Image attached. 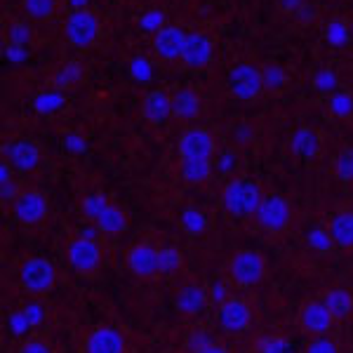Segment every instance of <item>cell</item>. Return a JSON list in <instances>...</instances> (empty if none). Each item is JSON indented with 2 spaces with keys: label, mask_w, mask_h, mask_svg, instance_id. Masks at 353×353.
Returning <instances> with one entry per match:
<instances>
[{
  "label": "cell",
  "mask_w": 353,
  "mask_h": 353,
  "mask_svg": "<svg viewBox=\"0 0 353 353\" xmlns=\"http://www.w3.org/2000/svg\"><path fill=\"white\" fill-rule=\"evenodd\" d=\"M64 254L71 271L81 278L99 276L101 269L106 266V259H109V250L104 248V243L97 236H88L85 231L66 238Z\"/></svg>",
  "instance_id": "cell-1"
},
{
  "label": "cell",
  "mask_w": 353,
  "mask_h": 353,
  "mask_svg": "<svg viewBox=\"0 0 353 353\" xmlns=\"http://www.w3.org/2000/svg\"><path fill=\"white\" fill-rule=\"evenodd\" d=\"M269 276L266 254L254 248H241L226 259V283L233 290H254Z\"/></svg>",
  "instance_id": "cell-2"
},
{
  "label": "cell",
  "mask_w": 353,
  "mask_h": 353,
  "mask_svg": "<svg viewBox=\"0 0 353 353\" xmlns=\"http://www.w3.org/2000/svg\"><path fill=\"white\" fill-rule=\"evenodd\" d=\"M264 193L266 191L259 186V181L250 179V176H231V179L221 186L219 201L229 217L248 221V219H254Z\"/></svg>",
  "instance_id": "cell-3"
},
{
  "label": "cell",
  "mask_w": 353,
  "mask_h": 353,
  "mask_svg": "<svg viewBox=\"0 0 353 353\" xmlns=\"http://www.w3.org/2000/svg\"><path fill=\"white\" fill-rule=\"evenodd\" d=\"M81 212L85 214V219L94 226L99 233L104 236H121L130 229V217L128 212L111 201L106 193H88L81 201Z\"/></svg>",
  "instance_id": "cell-4"
},
{
  "label": "cell",
  "mask_w": 353,
  "mask_h": 353,
  "mask_svg": "<svg viewBox=\"0 0 353 353\" xmlns=\"http://www.w3.org/2000/svg\"><path fill=\"white\" fill-rule=\"evenodd\" d=\"M57 266L41 254H28L17 266V285L31 297H48L57 288Z\"/></svg>",
  "instance_id": "cell-5"
},
{
  "label": "cell",
  "mask_w": 353,
  "mask_h": 353,
  "mask_svg": "<svg viewBox=\"0 0 353 353\" xmlns=\"http://www.w3.org/2000/svg\"><path fill=\"white\" fill-rule=\"evenodd\" d=\"M252 221L257 224V229L261 233H266L269 238H283L292 229V221H294L292 203H290L285 196H281V193L266 191Z\"/></svg>",
  "instance_id": "cell-6"
},
{
  "label": "cell",
  "mask_w": 353,
  "mask_h": 353,
  "mask_svg": "<svg viewBox=\"0 0 353 353\" xmlns=\"http://www.w3.org/2000/svg\"><path fill=\"white\" fill-rule=\"evenodd\" d=\"M257 309L252 299L241 292H233L221 304L214 306V325L226 334H243L254 325Z\"/></svg>",
  "instance_id": "cell-7"
},
{
  "label": "cell",
  "mask_w": 353,
  "mask_h": 353,
  "mask_svg": "<svg viewBox=\"0 0 353 353\" xmlns=\"http://www.w3.org/2000/svg\"><path fill=\"white\" fill-rule=\"evenodd\" d=\"M125 266L139 281L161 278V243L151 241V238L134 241L125 250Z\"/></svg>",
  "instance_id": "cell-8"
},
{
  "label": "cell",
  "mask_w": 353,
  "mask_h": 353,
  "mask_svg": "<svg viewBox=\"0 0 353 353\" xmlns=\"http://www.w3.org/2000/svg\"><path fill=\"white\" fill-rule=\"evenodd\" d=\"M10 212H12V217L19 221L21 226L36 229V226H41L43 221L50 217L48 193L41 189H33V186L21 189L19 196L14 198V203L10 205Z\"/></svg>",
  "instance_id": "cell-9"
},
{
  "label": "cell",
  "mask_w": 353,
  "mask_h": 353,
  "mask_svg": "<svg viewBox=\"0 0 353 353\" xmlns=\"http://www.w3.org/2000/svg\"><path fill=\"white\" fill-rule=\"evenodd\" d=\"M339 323L334 321L332 313L327 311V306L323 304V299L318 297V294L301 301V306L297 311V327L301 334H306L309 339L327 337V334H332V330Z\"/></svg>",
  "instance_id": "cell-10"
},
{
  "label": "cell",
  "mask_w": 353,
  "mask_h": 353,
  "mask_svg": "<svg viewBox=\"0 0 353 353\" xmlns=\"http://www.w3.org/2000/svg\"><path fill=\"white\" fill-rule=\"evenodd\" d=\"M176 156L179 161H214L217 141L208 128H186L176 139Z\"/></svg>",
  "instance_id": "cell-11"
},
{
  "label": "cell",
  "mask_w": 353,
  "mask_h": 353,
  "mask_svg": "<svg viewBox=\"0 0 353 353\" xmlns=\"http://www.w3.org/2000/svg\"><path fill=\"white\" fill-rule=\"evenodd\" d=\"M81 353H130V341L123 330L101 323L83 332Z\"/></svg>",
  "instance_id": "cell-12"
},
{
  "label": "cell",
  "mask_w": 353,
  "mask_h": 353,
  "mask_svg": "<svg viewBox=\"0 0 353 353\" xmlns=\"http://www.w3.org/2000/svg\"><path fill=\"white\" fill-rule=\"evenodd\" d=\"M172 304L179 316H186V318L198 316V313H203L212 304V299H210V288L205 285V283L196 281V278H189V281L176 285L172 294Z\"/></svg>",
  "instance_id": "cell-13"
},
{
  "label": "cell",
  "mask_w": 353,
  "mask_h": 353,
  "mask_svg": "<svg viewBox=\"0 0 353 353\" xmlns=\"http://www.w3.org/2000/svg\"><path fill=\"white\" fill-rule=\"evenodd\" d=\"M64 36L73 48H78V50L90 48V45L97 41V36H99V19L85 8L73 10V12L66 17Z\"/></svg>",
  "instance_id": "cell-14"
},
{
  "label": "cell",
  "mask_w": 353,
  "mask_h": 353,
  "mask_svg": "<svg viewBox=\"0 0 353 353\" xmlns=\"http://www.w3.org/2000/svg\"><path fill=\"white\" fill-rule=\"evenodd\" d=\"M229 90L233 97L243 101L257 99L264 92V76H261V68L248 61H241L229 71Z\"/></svg>",
  "instance_id": "cell-15"
},
{
  "label": "cell",
  "mask_w": 353,
  "mask_h": 353,
  "mask_svg": "<svg viewBox=\"0 0 353 353\" xmlns=\"http://www.w3.org/2000/svg\"><path fill=\"white\" fill-rule=\"evenodd\" d=\"M5 156H8V163L19 172H33L41 165V149L31 139H17L12 144H8Z\"/></svg>",
  "instance_id": "cell-16"
},
{
  "label": "cell",
  "mask_w": 353,
  "mask_h": 353,
  "mask_svg": "<svg viewBox=\"0 0 353 353\" xmlns=\"http://www.w3.org/2000/svg\"><path fill=\"white\" fill-rule=\"evenodd\" d=\"M141 118L149 125H163L172 118V94L165 90H151L141 99Z\"/></svg>",
  "instance_id": "cell-17"
},
{
  "label": "cell",
  "mask_w": 353,
  "mask_h": 353,
  "mask_svg": "<svg viewBox=\"0 0 353 353\" xmlns=\"http://www.w3.org/2000/svg\"><path fill=\"white\" fill-rule=\"evenodd\" d=\"M186 33L179 26H163L153 36V52L163 59H176L184 52Z\"/></svg>",
  "instance_id": "cell-18"
},
{
  "label": "cell",
  "mask_w": 353,
  "mask_h": 353,
  "mask_svg": "<svg viewBox=\"0 0 353 353\" xmlns=\"http://www.w3.org/2000/svg\"><path fill=\"white\" fill-rule=\"evenodd\" d=\"M321 134L316 132L313 128L309 125H301L292 132L290 137V151H292V156L301 158V161H311V158H316L318 153H321Z\"/></svg>",
  "instance_id": "cell-19"
},
{
  "label": "cell",
  "mask_w": 353,
  "mask_h": 353,
  "mask_svg": "<svg viewBox=\"0 0 353 353\" xmlns=\"http://www.w3.org/2000/svg\"><path fill=\"white\" fill-rule=\"evenodd\" d=\"M318 297L323 299V304L327 306V311L332 313V318L337 323L349 321L353 316V292L346 288H330L318 292Z\"/></svg>",
  "instance_id": "cell-20"
},
{
  "label": "cell",
  "mask_w": 353,
  "mask_h": 353,
  "mask_svg": "<svg viewBox=\"0 0 353 353\" xmlns=\"http://www.w3.org/2000/svg\"><path fill=\"white\" fill-rule=\"evenodd\" d=\"M327 233L339 250L353 252V210L334 212L327 221Z\"/></svg>",
  "instance_id": "cell-21"
},
{
  "label": "cell",
  "mask_w": 353,
  "mask_h": 353,
  "mask_svg": "<svg viewBox=\"0 0 353 353\" xmlns=\"http://www.w3.org/2000/svg\"><path fill=\"white\" fill-rule=\"evenodd\" d=\"M212 59V41L205 33H189L186 36L184 52H181V61L189 66H205Z\"/></svg>",
  "instance_id": "cell-22"
},
{
  "label": "cell",
  "mask_w": 353,
  "mask_h": 353,
  "mask_svg": "<svg viewBox=\"0 0 353 353\" xmlns=\"http://www.w3.org/2000/svg\"><path fill=\"white\" fill-rule=\"evenodd\" d=\"M201 109L203 101L196 90L181 88L172 92V118H176V121H193L201 113Z\"/></svg>",
  "instance_id": "cell-23"
},
{
  "label": "cell",
  "mask_w": 353,
  "mask_h": 353,
  "mask_svg": "<svg viewBox=\"0 0 353 353\" xmlns=\"http://www.w3.org/2000/svg\"><path fill=\"white\" fill-rule=\"evenodd\" d=\"M83 76H85V68H83L81 61H78V59H68V61H64V64H61L54 71L52 88H57V90H71V88H76V85H81Z\"/></svg>",
  "instance_id": "cell-24"
},
{
  "label": "cell",
  "mask_w": 353,
  "mask_h": 353,
  "mask_svg": "<svg viewBox=\"0 0 353 353\" xmlns=\"http://www.w3.org/2000/svg\"><path fill=\"white\" fill-rule=\"evenodd\" d=\"M214 165L210 161H179V176L186 184H205L212 176Z\"/></svg>",
  "instance_id": "cell-25"
},
{
  "label": "cell",
  "mask_w": 353,
  "mask_h": 353,
  "mask_svg": "<svg viewBox=\"0 0 353 353\" xmlns=\"http://www.w3.org/2000/svg\"><path fill=\"white\" fill-rule=\"evenodd\" d=\"M254 353H297V349H294V344L285 334L269 332V334H261L254 341Z\"/></svg>",
  "instance_id": "cell-26"
},
{
  "label": "cell",
  "mask_w": 353,
  "mask_h": 353,
  "mask_svg": "<svg viewBox=\"0 0 353 353\" xmlns=\"http://www.w3.org/2000/svg\"><path fill=\"white\" fill-rule=\"evenodd\" d=\"M184 269V252L174 245L161 243V276H174Z\"/></svg>",
  "instance_id": "cell-27"
},
{
  "label": "cell",
  "mask_w": 353,
  "mask_h": 353,
  "mask_svg": "<svg viewBox=\"0 0 353 353\" xmlns=\"http://www.w3.org/2000/svg\"><path fill=\"white\" fill-rule=\"evenodd\" d=\"M21 8L31 19L45 21L57 12V0H21Z\"/></svg>",
  "instance_id": "cell-28"
},
{
  "label": "cell",
  "mask_w": 353,
  "mask_h": 353,
  "mask_svg": "<svg viewBox=\"0 0 353 353\" xmlns=\"http://www.w3.org/2000/svg\"><path fill=\"white\" fill-rule=\"evenodd\" d=\"M179 224H181V229L189 233V236H198V233H203L205 229H208V217H205L201 210L186 208L179 217Z\"/></svg>",
  "instance_id": "cell-29"
},
{
  "label": "cell",
  "mask_w": 353,
  "mask_h": 353,
  "mask_svg": "<svg viewBox=\"0 0 353 353\" xmlns=\"http://www.w3.org/2000/svg\"><path fill=\"white\" fill-rule=\"evenodd\" d=\"M14 353H57L54 344L48 337H41V334H28L17 344Z\"/></svg>",
  "instance_id": "cell-30"
},
{
  "label": "cell",
  "mask_w": 353,
  "mask_h": 353,
  "mask_svg": "<svg viewBox=\"0 0 353 353\" xmlns=\"http://www.w3.org/2000/svg\"><path fill=\"white\" fill-rule=\"evenodd\" d=\"M334 174H337L339 181H346V184L353 181V146H344L337 153V158H334Z\"/></svg>",
  "instance_id": "cell-31"
},
{
  "label": "cell",
  "mask_w": 353,
  "mask_h": 353,
  "mask_svg": "<svg viewBox=\"0 0 353 353\" xmlns=\"http://www.w3.org/2000/svg\"><path fill=\"white\" fill-rule=\"evenodd\" d=\"M261 76H264V88H271V90H278L285 85V71L276 64H266L261 68Z\"/></svg>",
  "instance_id": "cell-32"
},
{
  "label": "cell",
  "mask_w": 353,
  "mask_h": 353,
  "mask_svg": "<svg viewBox=\"0 0 353 353\" xmlns=\"http://www.w3.org/2000/svg\"><path fill=\"white\" fill-rule=\"evenodd\" d=\"M304 353H339V346L330 334L327 337H313L309 339V344H306Z\"/></svg>",
  "instance_id": "cell-33"
},
{
  "label": "cell",
  "mask_w": 353,
  "mask_h": 353,
  "mask_svg": "<svg viewBox=\"0 0 353 353\" xmlns=\"http://www.w3.org/2000/svg\"><path fill=\"white\" fill-rule=\"evenodd\" d=\"M8 33H10V41H12L14 45H24L31 41V26L26 24V21H12L8 28Z\"/></svg>",
  "instance_id": "cell-34"
},
{
  "label": "cell",
  "mask_w": 353,
  "mask_h": 353,
  "mask_svg": "<svg viewBox=\"0 0 353 353\" xmlns=\"http://www.w3.org/2000/svg\"><path fill=\"white\" fill-rule=\"evenodd\" d=\"M332 111L337 113V116H349V113L353 111V101H351V97H346V94H337L332 99Z\"/></svg>",
  "instance_id": "cell-35"
},
{
  "label": "cell",
  "mask_w": 353,
  "mask_h": 353,
  "mask_svg": "<svg viewBox=\"0 0 353 353\" xmlns=\"http://www.w3.org/2000/svg\"><path fill=\"white\" fill-rule=\"evenodd\" d=\"M189 353H231L229 349H226L224 344H219V341H214V339H210L208 344H203V346H198V349H193Z\"/></svg>",
  "instance_id": "cell-36"
},
{
  "label": "cell",
  "mask_w": 353,
  "mask_h": 353,
  "mask_svg": "<svg viewBox=\"0 0 353 353\" xmlns=\"http://www.w3.org/2000/svg\"><path fill=\"white\" fill-rule=\"evenodd\" d=\"M316 12H318V10L313 8V5L304 3L294 14H297V19H299V21H313V19H316Z\"/></svg>",
  "instance_id": "cell-37"
},
{
  "label": "cell",
  "mask_w": 353,
  "mask_h": 353,
  "mask_svg": "<svg viewBox=\"0 0 353 353\" xmlns=\"http://www.w3.org/2000/svg\"><path fill=\"white\" fill-rule=\"evenodd\" d=\"M283 10H288V12H297V10L304 5V0H281Z\"/></svg>",
  "instance_id": "cell-38"
}]
</instances>
